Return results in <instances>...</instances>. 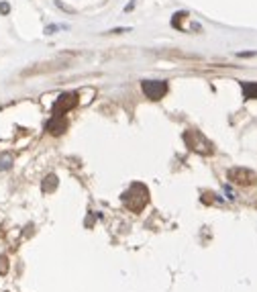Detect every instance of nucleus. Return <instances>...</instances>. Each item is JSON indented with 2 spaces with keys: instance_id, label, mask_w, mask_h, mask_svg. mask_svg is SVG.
<instances>
[{
  "instance_id": "1",
  "label": "nucleus",
  "mask_w": 257,
  "mask_h": 292,
  "mask_svg": "<svg viewBox=\"0 0 257 292\" xmlns=\"http://www.w3.org/2000/svg\"><path fill=\"white\" fill-rule=\"evenodd\" d=\"M123 202H125V207L128 211L139 212V211H143L147 207V202H149V190H147L143 184L137 182L123 194Z\"/></svg>"
},
{
  "instance_id": "2",
  "label": "nucleus",
  "mask_w": 257,
  "mask_h": 292,
  "mask_svg": "<svg viewBox=\"0 0 257 292\" xmlns=\"http://www.w3.org/2000/svg\"><path fill=\"white\" fill-rule=\"evenodd\" d=\"M74 62V55L65 53V55H57L55 60H49L45 64H37L35 67H29V70L23 72V76H37V74H51V72H59V70H65L70 67Z\"/></svg>"
},
{
  "instance_id": "3",
  "label": "nucleus",
  "mask_w": 257,
  "mask_h": 292,
  "mask_svg": "<svg viewBox=\"0 0 257 292\" xmlns=\"http://www.w3.org/2000/svg\"><path fill=\"white\" fill-rule=\"evenodd\" d=\"M184 141H186L188 147H190L192 151H196V153L210 155V153L214 151V145H212L209 139H206L198 129H188V131L184 133Z\"/></svg>"
},
{
  "instance_id": "4",
  "label": "nucleus",
  "mask_w": 257,
  "mask_h": 292,
  "mask_svg": "<svg viewBox=\"0 0 257 292\" xmlns=\"http://www.w3.org/2000/svg\"><path fill=\"white\" fill-rule=\"evenodd\" d=\"M226 178H229V182L237 184V186H253L257 182V174L247 168H231L226 172Z\"/></svg>"
},
{
  "instance_id": "5",
  "label": "nucleus",
  "mask_w": 257,
  "mask_h": 292,
  "mask_svg": "<svg viewBox=\"0 0 257 292\" xmlns=\"http://www.w3.org/2000/svg\"><path fill=\"white\" fill-rule=\"evenodd\" d=\"M141 88H143L145 96L149 100H160L167 92V82H163V80H143Z\"/></svg>"
},
{
  "instance_id": "6",
  "label": "nucleus",
  "mask_w": 257,
  "mask_h": 292,
  "mask_svg": "<svg viewBox=\"0 0 257 292\" xmlns=\"http://www.w3.org/2000/svg\"><path fill=\"white\" fill-rule=\"evenodd\" d=\"M78 104V94L76 92H65L62 94L53 104V114L55 116H64L65 113H70L74 106Z\"/></svg>"
},
{
  "instance_id": "7",
  "label": "nucleus",
  "mask_w": 257,
  "mask_h": 292,
  "mask_svg": "<svg viewBox=\"0 0 257 292\" xmlns=\"http://www.w3.org/2000/svg\"><path fill=\"white\" fill-rule=\"evenodd\" d=\"M67 129V121L64 119V116H51L49 119V123H47V131L51 133V135H62L64 131Z\"/></svg>"
},
{
  "instance_id": "8",
  "label": "nucleus",
  "mask_w": 257,
  "mask_h": 292,
  "mask_svg": "<svg viewBox=\"0 0 257 292\" xmlns=\"http://www.w3.org/2000/svg\"><path fill=\"white\" fill-rule=\"evenodd\" d=\"M243 96L245 98H257V82H243Z\"/></svg>"
},
{
  "instance_id": "9",
  "label": "nucleus",
  "mask_w": 257,
  "mask_h": 292,
  "mask_svg": "<svg viewBox=\"0 0 257 292\" xmlns=\"http://www.w3.org/2000/svg\"><path fill=\"white\" fill-rule=\"evenodd\" d=\"M55 186H57V178L55 176H47L45 182H43V190L45 192H51V190H55Z\"/></svg>"
},
{
  "instance_id": "10",
  "label": "nucleus",
  "mask_w": 257,
  "mask_h": 292,
  "mask_svg": "<svg viewBox=\"0 0 257 292\" xmlns=\"http://www.w3.org/2000/svg\"><path fill=\"white\" fill-rule=\"evenodd\" d=\"M13 165V158L11 155H4V158H0V170H8Z\"/></svg>"
},
{
  "instance_id": "11",
  "label": "nucleus",
  "mask_w": 257,
  "mask_h": 292,
  "mask_svg": "<svg viewBox=\"0 0 257 292\" xmlns=\"http://www.w3.org/2000/svg\"><path fill=\"white\" fill-rule=\"evenodd\" d=\"M6 270H8V260L4 256H0V274H6Z\"/></svg>"
},
{
  "instance_id": "12",
  "label": "nucleus",
  "mask_w": 257,
  "mask_h": 292,
  "mask_svg": "<svg viewBox=\"0 0 257 292\" xmlns=\"http://www.w3.org/2000/svg\"><path fill=\"white\" fill-rule=\"evenodd\" d=\"M0 11H2V13H8V4H0Z\"/></svg>"
}]
</instances>
